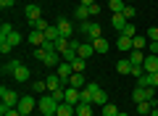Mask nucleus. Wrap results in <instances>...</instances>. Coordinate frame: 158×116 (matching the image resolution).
<instances>
[{"label":"nucleus","instance_id":"nucleus-1","mask_svg":"<svg viewBox=\"0 0 158 116\" xmlns=\"http://www.w3.org/2000/svg\"><path fill=\"white\" fill-rule=\"evenodd\" d=\"M0 98H3V103H0V114H6L8 108H16L19 105V95H16V90H11V87H3L0 90Z\"/></svg>","mask_w":158,"mask_h":116},{"label":"nucleus","instance_id":"nucleus-2","mask_svg":"<svg viewBox=\"0 0 158 116\" xmlns=\"http://www.w3.org/2000/svg\"><path fill=\"white\" fill-rule=\"evenodd\" d=\"M58 105H61V100H56L50 92H45V95H40V98H37V108H40V114H56Z\"/></svg>","mask_w":158,"mask_h":116},{"label":"nucleus","instance_id":"nucleus-3","mask_svg":"<svg viewBox=\"0 0 158 116\" xmlns=\"http://www.w3.org/2000/svg\"><path fill=\"white\" fill-rule=\"evenodd\" d=\"M79 32L87 34L90 42H92V40H98L103 34V29H100V24H98V21H82V24H79Z\"/></svg>","mask_w":158,"mask_h":116},{"label":"nucleus","instance_id":"nucleus-4","mask_svg":"<svg viewBox=\"0 0 158 116\" xmlns=\"http://www.w3.org/2000/svg\"><path fill=\"white\" fill-rule=\"evenodd\" d=\"M16 108L21 111L24 116H29V114H32L34 108H37V98H34V95H24V98L19 100V105H16Z\"/></svg>","mask_w":158,"mask_h":116},{"label":"nucleus","instance_id":"nucleus-5","mask_svg":"<svg viewBox=\"0 0 158 116\" xmlns=\"http://www.w3.org/2000/svg\"><path fill=\"white\" fill-rule=\"evenodd\" d=\"M56 74H58V77L63 79V84H66V87H69V79H71L74 69H71V63H69V61H61V63H58V66H56Z\"/></svg>","mask_w":158,"mask_h":116},{"label":"nucleus","instance_id":"nucleus-6","mask_svg":"<svg viewBox=\"0 0 158 116\" xmlns=\"http://www.w3.org/2000/svg\"><path fill=\"white\" fill-rule=\"evenodd\" d=\"M27 42L32 45V48H42V45H45V32H40V29H32V32L27 34Z\"/></svg>","mask_w":158,"mask_h":116},{"label":"nucleus","instance_id":"nucleus-7","mask_svg":"<svg viewBox=\"0 0 158 116\" xmlns=\"http://www.w3.org/2000/svg\"><path fill=\"white\" fill-rule=\"evenodd\" d=\"M56 27H58V32H61V37H71V34H74V24L69 21L66 16H61V19H58V21H56Z\"/></svg>","mask_w":158,"mask_h":116},{"label":"nucleus","instance_id":"nucleus-8","mask_svg":"<svg viewBox=\"0 0 158 116\" xmlns=\"http://www.w3.org/2000/svg\"><path fill=\"white\" fill-rule=\"evenodd\" d=\"M142 69H145V74H156L158 71V55H145Z\"/></svg>","mask_w":158,"mask_h":116},{"label":"nucleus","instance_id":"nucleus-9","mask_svg":"<svg viewBox=\"0 0 158 116\" xmlns=\"http://www.w3.org/2000/svg\"><path fill=\"white\" fill-rule=\"evenodd\" d=\"M27 19H29V21H37V19H42V8H40L37 6V3H29V6H27Z\"/></svg>","mask_w":158,"mask_h":116},{"label":"nucleus","instance_id":"nucleus-10","mask_svg":"<svg viewBox=\"0 0 158 116\" xmlns=\"http://www.w3.org/2000/svg\"><path fill=\"white\" fill-rule=\"evenodd\" d=\"M87 82H90V79H85V74L74 71V74H71V79H69V87H77V90H82Z\"/></svg>","mask_w":158,"mask_h":116},{"label":"nucleus","instance_id":"nucleus-11","mask_svg":"<svg viewBox=\"0 0 158 116\" xmlns=\"http://www.w3.org/2000/svg\"><path fill=\"white\" fill-rule=\"evenodd\" d=\"M77 53H79V58H85V61H87V58L95 55V48H92V42H82V45L77 48Z\"/></svg>","mask_w":158,"mask_h":116},{"label":"nucleus","instance_id":"nucleus-12","mask_svg":"<svg viewBox=\"0 0 158 116\" xmlns=\"http://www.w3.org/2000/svg\"><path fill=\"white\" fill-rule=\"evenodd\" d=\"M56 116H77V105H71V103H66V100H63V103L58 105Z\"/></svg>","mask_w":158,"mask_h":116},{"label":"nucleus","instance_id":"nucleus-13","mask_svg":"<svg viewBox=\"0 0 158 116\" xmlns=\"http://www.w3.org/2000/svg\"><path fill=\"white\" fill-rule=\"evenodd\" d=\"M66 103H71V105H77V103H82V95H79V90L77 87H66Z\"/></svg>","mask_w":158,"mask_h":116},{"label":"nucleus","instance_id":"nucleus-14","mask_svg":"<svg viewBox=\"0 0 158 116\" xmlns=\"http://www.w3.org/2000/svg\"><path fill=\"white\" fill-rule=\"evenodd\" d=\"M116 48L121 50V53H129V50H132V37H127V34H118Z\"/></svg>","mask_w":158,"mask_h":116},{"label":"nucleus","instance_id":"nucleus-15","mask_svg":"<svg viewBox=\"0 0 158 116\" xmlns=\"http://www.w3.org/2000/svg\"><path fill=\"white\" fill-rule=\"evenodd\" d=\"M132 66H135V63H132L129 58H118V63H116V71H118V74H132Z\"/></svg>","mask_w":158,"mask_h":116},{"label":"nucleus","instance_id":"nucleus-16","mask_svg":"<svg viewBox=\"0 0 158 116\" xmlns=\"http://www.w3.org/2000/svg\"><path fill=\"white\" fill-rule=\"evenodd\" d=\"M45 82H48V92H53V90H58V87H66V84H63V79L58 77V74H53V77H48Z\"/></svg>","mask_w":158,"mask_h":116},{"label":"nucleus","instance_id":"nucleus-17","mask_svg":"<svg viewBox=\"0 0 158 116\" xmlns=\"http://www.w3.org/2000/svg\"><path fill=\"white\" fill-rule=\"evenodd\" d=\"M32 92L34 95H45L48 92V82H45V79H34V82H32Z\"/></svg>","mask_w":158,"mask_h":116},{"label":"nucleus","instance_id":"nucleus-18","mask_svg":"<svg viewBox=\"0 0 158 116\" xmlns=\"http://www.w3.org/2000/svg\"><path fill=\"white\" fill-rule=\"evenodd\" d=\"M92 48H95V53H108V40H106V37L92 40Z\"/></svg>","mask_w":158,"mask_h":116},{"label":"nucleus","instance_id":"nucleus-19","mask_svg":"<svg viewBox=\"0 0 158 116\" xmlns=\"http://www.w3.org/2000/svg\"><path fill=\"white\" fill-rule=\"evenodd\" d=\"M19 66H21V61H19V58H11V61L3 63V74H13Z\"/></svg>","mask_w":158,"mask_h":116},{"label":"nucleus","instance_id":"nucleus-20","mask_svg":"<svg viewBox=\"0 0 158 116\" xmlns=\"http://www.w3.org/2000/svg\"><path fill=\"white\" fill-rule=\"evenodd\" d=\"M13 79H16V82H27V79H29V69L21 63V66H19L16 71H13Z\"/></svg>","mask_w":158,"mask_h":116},{"label":"nucleus","instance_id":"nucleus-21","mask_svg":"<svg viewBox=\"0 0 158 116\" xmlns=\"http://www.w3.org/2000/svg\"><path fill=\"white\" fill-rule=\"evenodd\" d=\"M148 42H150L148 37H137V34H135V37H132V50H145Z\"/></svg>","mask_w":158,"mask_h":116},{"label":"nucleus","instance_id":"nucleus-22","mask_svg":"<svg viewBox=\"0 0 158 116\" xmlns=\"http://www.w3.org/2000/svg\"><path fill=\"white\" fill-rule=\"evenodd\" d=\"M108 8H111V13H124L127 3L124 0H108Z\"/></svg>","mask_w":158,"mask_h":116},{"label":"nucleus","instance_id":"nucleus-23","mask_svg":"<svg viewBox=\"0 0 158 116\" xmlns=\"http://www.w3.org/2000/svg\"><path fill=\"white\" fill-rule=\"evenodd\" d=\"M111 24H113V29H118V32H121V29L127 27V19H124V13H113Z\"/></svg>","mask_w":158,"mask_h":116},{"label":"nucleus","instance_id":"nucleus-24","mask_svg":"<svg viewBox=\"0 0 158 116\" xmlns=\"http://www.w3.org/2000/svg\"><path fill=\"white\" fill-rule=\"evenodd\" d=\"M74 16H77L79 21H87V19H90V8L87 6H77L74 8Z\"/></svg>","mask_w":158,"mask_h":116},{"label":"nucleus","instance_id":"nucleus-25","mask_svg":"<svg viewBox=\"0 0 158 116\" xmlns=\"http://www.w3.org/2000/svg\"><path fill=\"white\" fill-rule=\"evenodd\" d=\"M58 37H61V32H58V27H56V24H50V27L45 29V40H50V42H56Z\"/></svg>","mask_w":158,"mask_h":116},{"label":"nucleus","instance_id":"nucleus-26","mask_svg":"<svg viewBox=\"0 0 158 116\" xmlns=\"http://www.w3.org/2000/svg\"><path fill=\"white\" fill-rule=\"evenodd\" d=\"M77 116H92V103H77Z\"/></svg>","mask_w":158,"mask_h":116},{"label":"nucleus","instance_id":"nucleus-27","mask_svg":"<svg viewBox=\"0 0 158 116\" xmlns=\"http://www.w3.org/2000/svg\"><path fill=\"white\" fill-rule=\"evenodd\" d=\"M129 61L135 63V66H142V61H145V53H142V50H129Z\"/></svg>","mask_w":158,"mask_h":116},{"label":"nucleus","instance_id":"nucleus-28","mask_svg":"<svg viewBox=\"0 0 158 116\" xmlns=\"http://www.w3.org/2000/svg\"><path fill=\"white\" fill-rule=\"evenodd\" d=\"M153 111V103H148V100H140V103H137V114L140 116H148Z\"/></svg>","mask_w":158,"mask_h":116},{"label":"nucleus","instance_id":"nucleus-29","mask_svg":"<svg viewBox=\"0 0 158 116\" xmlns=\"http://www.w3.org/2000/svg\"><path fill=\"white\" fill-rule=\"evenodd\" d=\"M32 55H34V58H37L40 63H45V61H48V55H50V53H48L45 48H34V50H32Z\"/></svg>","mask_w":158,"mask_h":116},{"label":"nucleus","instance_id":"nucleus-30","mask_svg":"<svg viewBox=\"0 0 158 116\" xmlns=\"http://www.w3.org/2000/svg\"><path fill=\"white\" fill-rule=\"evenodd\" d=\"M13 32H16V29H13L11 24H8V21H3V27H0V40H8V37L13 34Z\"/></svg>","mask_w":158,"mask_h":116},{"label":"nucleus","instance_id":"nucleus-31","mask_svg":"<svg viewBox=\"0 0 158 116\" xmlns=\"http://www.w3.org/2000/svg\"><path fill=\"white\" fill-rule=\"evenodd\" d=\"M92 103H95V105H106L108 103V92H106V90H98V95H95V100H92Z\"/></svg>","mask_w":158,"mask_h":116},{"label":"nucleus","instance_id":"nucleus-32","mask_svg":"<svg viewBox=\"0 0 158 116\" xmlns=\"http://www.w3.org/2000/svg\"><path fill=\"white\" fill-rule=\"evenodd\" d=\"M69 42H71V37H58V40H56V50H58V53L69 50Z\"/></svg>","mask_w":158,"mask_h":116},{"label":"nucleus","instance_id":"nucleus-33","mask_svg":"<svg viewBox=\"0 0 158 116\" xmlns=\"http://www.w3.org/2000/svg\"><path fill=\"white\" fill-rule=\"evenodd\" d=\"M61 58H63V61H69V63H71L74 58H79V53H77V50L71 48V45H69V50H63V53H61Z\"/></svg>","mask_w":158,"mask_h":116},{"label":"nucleus","instance_id":"nucleus-34","mask_svg":"<svg viewBox=\"0 0 158 116\" xmlns=\"http://www.w3.org/2000/svg\"><path fill=\"white\" fill-rule=\"evenodd\" d=\"M85 66H87L85 58H74V61H71V69H74V71H79V74H85Z\"/></svg>","mask_w":158,"mask_h":116},{"label":"nucleus","instance_id":"nucleus-35","mask_svg":"<svg viewBox=\"0 0 158 116\" xmlns=\"http://www.w3.org/2000/svg\"><path fill=\"white\" fill-rule=\"evenodd\" d=\"M13 48H16V45H13L11 40H0V53H3V55H8Z\"/></svg>","mask_w":158,"mask_h":116},{"label":"nucleus","instance_id":"nucleus-36","mask_svg":"<svg viewBox=\"0 0 158 116\" xmlns=\"http://www.w3.org/2000/svg\"><path fill=\"white\" fill-rule=\"evenodd\" d=\"M103 116H118V108L113 103H106L103 105Z\"/></svg>","mask_w":158,"mask_h":116},{"label":"nucleus","instance_id":"nucleus-37","mask_svg":"<svg viewBox=\"0 0 158 116\" xmlns=\"http://www.w3.org/2000/svg\"><path fill=\"white\" fill-rule=\"evenodd\" d=\"M118 34H127V37H135V34H137V29H135V24H132V21H127V27L121 29Z\"/></svg>","mask_w":158,"mask_h":116},{"label":"nucleus","instance_id":"nucleus-38","mask_svg":"<svg viewBox=\"0 0 158 116\" xmlns=\"http://www.w3.org/2000/svg\"><path fill=\"white\" fill-rule=\"evenodd\" d=\"M132 100H135V103L145 100V87H135V92H132Z\"/></svg>","mask_w":158,"mask_h":116},{"label":"nucleus","instance_id":"nucleus-39","mask_svg":"<svg viewBox=\"0 0 158 116\" xmlns=\"http://www.w3.org/2000/svg\"><path fill=\"white\" fill-rule=\"evenodd\" d=\"M48 27H50V24H48V21H45V19H37V21H34V24H32V29H40V32H45V29H48Z\"/></svg>","mask_w":158,"mask_h":116},{"label":"nucleus","instance_id":"nucleus-40","mask_svg":"<svg viewBox=\"0 0 158 116\" xmlns=\"http://www.w3.org/2000/svg\"><path fill=\"white\" fill-rule=\"evenodd\" d=\"M148 40H150V42H158V27H150L148 29V34H145Z\"/></svg>","mask_w":158,"mask_h":116},{"label":"nucleus","instance_id":"nucleus-41","mask_svg":"<svg viewBox=\"0 0 158 116\" xmlns=\"http://www.w3.org/2000/svg\"><path fill=\"white\" fill-rule=\"evenodd\" d=\"M142 74H145V69H142V66H132V74H129V77H135V79H140Z\"/></svg>","mask_w":158,"mask_h":116},{"label":"nucleus","instance_id":"nucleus-42","mask_svg":"<svg viewBox=\"0 0 158 116\" xmlns=\"http://www.w3.org/2000/svg\"><path fill=\"white\" fill-rule=\"evenodd\" d=\"M8 40H11L13 45H19V42H21V40H24V34H21V32H13L11 37H8Z\"/></svg>","mask_w":158,"mask_h":116},{"label":"nucleus","instance_id":"nucleus-43","mask_svg":"<svg viewBox=\"0 0 158 116\" xmlns=\"http://www.w3.org/2000/svg\"><path fill=\"white\" fill-rule=\"evenodd\" d=\"M132 16H135V8L127 6V8H124V19H127V21H132Z\"/></svg>","mask_w":158,"mask_h":116},{"label":"nucleus","instance_id":"nucleus-44","mask_svg":"<svg viewBox=\"0 0 158 116\" xmlns=\"http://www.w3.org/2000/svg\"><path fill=\"white\" fill-rule=\"evenodd\" d=\"M16 6V0H0V8H13Z\"/></svg>","mask_w":158,"mask_h":116},{"label":"nucleus","instance_id":"nucleus-45","mask_svg":"<svg viewBox=\"0 0 158 116\" xmlns=\"http://www.w3.org/2000/svg\"><path fill=\"white\" fill-rule=\"evenodd\" d=\"M148 50H150V55H158V42H148Z\"/></svg>","mask_w":158,"mask_h":116},{"label":"nucleus","instance_id":"nucleus-46","mask_svg":"<svg viewBox=\"0 0 158 116\" xmlns=\"http://www.w3.org/2000/svg\"><path fill=\"white\" fill-rule=\"evenodd\" d=\"M98 13H100V6H98V3H92V6H90V16H98Z\"/></svg>","mask_w":158,"mask_h":116},{"label":"nucleus","instance_id":"nucleus-47","mask_svg":"<svg viewBox=\"0 0 158 116\" xmlns=\"http://www.w3.org/2000/svg\"><path fill=\"white\" fill-rule=\"evenodd\" d=\"M92 3H95V0H79V6H87V8H90Z\"/></svg>","mask_w":158,"mask_h":116},{"label":"nucleus","instance_id":"nucleus-48","mask_svg":"<svg viewBox=\"0 0 158 116\" xmlns=\"http://www.w3.org/2000/svg\"><path fill=\"white\" fill-rule=\"evenodd\" d=\"M118 116H129V114H127V111H118Z\"/></svg>","mask_w":158,"mask_h":116},{"label":"nucleus","instance_id":"nucleus-49","mask_svg":"<svg viewBox=\"0 0 158 116\" xmlns=\"http://www.w3.org/2000/svg\"><path fill=\"white\" fill-rule=\"evenodd\" d=\"M153 116H158V108H153Z\"/></svg>","mask_w":158,"mask_h":116},{"label":"nucleus","instance_id":"nucleus-50","mask_svg":"<svg viewBox=\"0 0 158 116\" xmlns=\"http://www.w3.org/2000/svg\"><path fill=\"white\" fill-rule=\"evenodd\" d=\"M124 3H127V6H132V0H124Z\"/></svg>","mask_w":158,"mask_h":116},{"label":"nucleus","instance_id":"nucleus-51","mask_svg":"<svg viewBox=\"0 0 158 116\" xmlns=\"http://www.w3.org/2000/svg\"><path fill=\"white\" fill-rule=\"evenodd\" d=\"M42 116H56V114H42Z\"/></svg>","mask_w":158,"mask_h":116}]
</instances>
